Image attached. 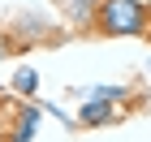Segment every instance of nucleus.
I'll return each instance as SVG.
<instances>
[{
    "instance_id": "423d86ee",
    "label": "nucleus",
    "mask_w": 151,
    "mask_h": 142,
    "mask_svg": "<svg viewBox=\"0 0 151 142\" xmlns=\"http://www.w3.org/2000/svg\"><path fill=\"white\" fill-rule=\"evenodd\" d=\"M0 142H9V125H4V121H0Z\"/></svg>"
},
{
    "instance_id": "f257e3e1",
    "label": "nucleus",
    "mask_w": 151,
    "mask_h": 142,
    "mask_svg": "<svg viewBox=\"0 0 151 142\" xmlns=\"http://www.w3.org/2000/svg\"><path fill=\"white\" fill-rule=\"evenodd\" d=\"M95 26H99V35H142L147 30V4L138 0H99V9H95Z\"/></svg>"
},
{
    "instance_id": "7ed1b4c3",
    "label": "nucleus",
    "mask_w": 151,
    "mask_h": 142,
    "mask_svg": "<svg viewBox=\"0 0 151 142\" xmlns=\"http://www.w3.org/2000/svg\"><path fill=\"white\" fill-rule=\"evenodd\" d=\"M39 108H22L17 116H13V133H9V142H30V133H35V125H39Z\"/></svg>"
},
{
    "instance_id": "0eeeda50",
    "label": "nucleus",
    "mask_w": 151,
    "mask_h": 142,
    "mask_svg": "<svg viewBox=\"0 0 151 142\" xmlns=\"http://www.w3.org/2000/svg\"><path fill=\"white\" fill-rule=\"evenodd\" d=\"M0 56H4V39H0Z\"/></svg>"
},
{
    "instance_id": "6e6552de",
    "label": "nucleus",
    "mask_w": 151,
    "mask_h": 142,
    "mask_svg": "<svg viewBox=\"0 0 151 142\" xmlns=\"http://www.w3.org/2000/svg\"><path fill=\"white\" fill-rule=\"evenodd\" d=\"M138 4H142V0H138Z\"/></svg>"
},
{
    "instance_id": "20e7f679",
    "label": "nucleus",
    "mask_w": 151,
    "mask_h": 142,
    "mask_svg": "<svg viewBox=\"0 0 151 142\" xmlns=\"http://www.w3.org/2000/svg\"><path fill=\"white\" fill-rule=\"evenodd\" d=\"M60 9H65V17H73V22H91L95 9H99V0H60Z\"/></svg>"
},
{
    "instance_id": "39448f33",
    "label": "nucleus",
    "mask_w": 151,
    "mask_h": 142,
    "mask_svg": "<svg viewBox=\"0 0 151 142\" xmlns=\"http://www.w3.org/2000/svg\"><path fill=\"white\" fill-rule=\"evenodd\" d=\"M13 91H17V95H35L39 91V73L35 69H17V73H13Z\"/></svg>"
},
{
    "instance_id": "f03ea898",
    "label": "nucleus",
    "mask_w": 151,
    "mask_h": 142,
    "mask_svg": "<svg viewBox=\"0 0 151 142\" xmlns=\"http://www.w3.org/2000/svg\"><path fill=\"white\" fill-rule=\"evenodd\" d=\"M116 121V108L104 103V99H86V103L78 108V125H86V129H95V125H112Z\"/></svg>"
}]
</instances>
